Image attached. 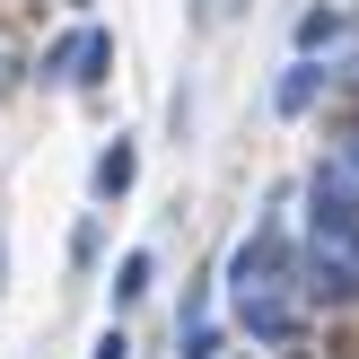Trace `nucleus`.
<instances>
[{
	"label": "nucleus",
	"instance_id": "4",
	"mask_svg": "<svg viewBox=\"0 0 359 359\" xmlns=\"http://www.w3.org/2000/svg\"><path fill=\"white\" fill-rule=\"evenodd\" d=\"M325 79H333V62H290L280 88H272V105H280V114H307V105L325 97Z\"/></svg>",
	"mask_w": 359,
	"mask_h": 359
},
{
	"label": "nucleus",
	"instance_id": "2",
	"mask_svg": "<svg viewBox=\"0 0 359 359\" xmlns=\"http://www.w3.org/2000/svg\"><path fill=\"white\" fill-rule=\"evenodd\" d=\"M105 70H114V35H105V27H70L62 44L44 53V79L53 88H97Z\"/></svg>",
	"mask_w": 359,
	"mask_h": 359
},
{
	"label": "nucleus",
	"instance_id": "11",
	"mask_svg": "<svg viewBox=\"0 0 359 359\" xmlns=\"http://www.w3.org/2000/svg\"><path fill=\"white\" fill-rule=\"evenodd\" d=\"M9 88H18V53L0 44V97H9Z\"/></svg>",
	"mask_w": 359,
	"mask_h": 359
},
{
	"label": "nucleus",
	"instance_id": "5",
	"mask_svg": "<svg viewBox=\"0 0 359 359\" xmlns=\"http://www.w3.org/2000/svg\"><path fill=\"white\" fill-rule=\"evenodd\" d=\"M245 342H290L298 333V298H263V307H237Z\"/></svg>",
	"mask_w": 359,
	"mask_h": 359
},
{
	"label": "nucleus",
	"instance_id": "9",
	"mask_svg": "<svg viewBox=\"0 0 359 359\" xmlns=\"http://www.w3.org/2000/svg\"><path fill=\"white\" fill-rule=\"evenodd\" d=\"M105 255V228L97 219H79V228H70V263H79V272H88V263H97Z\"/></svg>",
	"mask_w": 359,
	"mask_h": 359
},
{
	"label": "nucleus",
	"instance_id": "10",
	"mask_svg": "<svg viewBox=\"0 0 359 359\" xmlns=\"http://www.w3.org/2000/svg\"><path fill=\"white\" fill-rule=\"evenodd\" d=\"M88 359H132V333H123V325H105V333H97V351H88Z\"/></svg>",
	"mask_w": 359,
	"mask_h": 359
},
{
	"label": "nucleus",
	"instance_id": "3",
	"mask_svg": "<svg viewBox=\"0 0 359 359\" xmlns=\"http://www.w3.org/2000/svg\"><path fill=\"white\" fill-rule=\"evenodd\" d=\"M140 184V149H132V140H105V149H97V167H88V193H97V202H123V193H132Z\"/></svg>",
	"mask_w": 359,
	"mask_h": 359
},
{
	"label": "nucleus",
	"instance_id": "1",
	"mask_svg": "<svg viewBox=\"0 0 359 359\" xmlns=\"http://www.w3.org/2000/svg\"><path fill=\"white\" fill-rule=\"evenodd\" d=\"M298 280H307V255H290L280 219H263L255 237L228 255V298H237V307H263V298H298Z\"/></svg>",
	"mask_w": 359,
	"mask_h": 359
},
{
	"label": "nucleus",
	"instance_id": "6",
	"mask_svg": "<svg viewBox=\"0 0 359 359\" xmlns=\"http://www.w3.org/2000/svg\"><path fill=\"white\" fill-rule=\"evenodd\" d=\"M149 280H158V263H149V245H132V255L114 263V280H105V290H114V316H132L140 298H149Z\"/></svg>",
	"mask_w": 359,
	"mask_h": 359
},
{
	"label": "nucleus",
	"instance_id": "8",
	"mask_svg": "<svg viewBox=\"0 0 359 359\" xmlns=\"http://www.w3.org/2000/svg\"><path fill=\"white\" fill-rule=\"evenodd\" d=\"M228 342H219V325H184L175 333V359H219Z\"/></svg>",
	"mask_w": 359,
	"mask_h": 359
},
{
	"label": "nucleus",
	"instance_id": "7",
	"mask_svg": "<svg viewBox=\"0 0 359 359\" xmlns=\"http://www.w3.org/2000/svg\"><path fill=\"white\" fill-rule=\"evenodd\" d=\"M342 35H351V18H342V9H307V18H298V62H316V53H333Z\"/></svg>",
	"mask_w": 359,
	"mask_h": 359
}]
</instances>
